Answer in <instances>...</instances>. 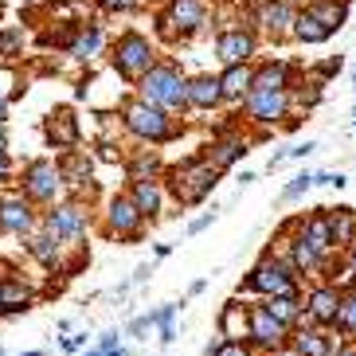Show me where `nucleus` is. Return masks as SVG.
I'll list each match as a JSON object with an SVG mask.
<instances>
[{"instance_id":"18","label":"nucleus","mask_w":356,"mask_h":356,"mask_svg":"<svg viewBox=\"0 0 356 356\" xmlns=\"http://www.w3.org/2000/svg\"><path fill=\"white\" fill-rule=\"evenodd\" d=\"M293 348H298L302 356H337L345 345H341L337 337H325V333H317V329H305V333L293 337Z\"/></svg>"},{"instance_id":"46","label":"nucleus","mask_w":356,"mask_h":356,"mask_svg":"<svg viewBox=\"0 0 356 356\" xmlns=\"http://www.w3.org/2000/svg\"><path fill=\"white\" fill-rule=\"evenodd\" d=\"M4 118H8V106H4V98H0V126H4Z\"/></svg>"},{"instance_id":"10","label":"nucleus","mask_w":356,"mask_h":356,"mask_svg":"<svg viewBox=\"0 0 356 356\" xmlns=\"http://www.w3.org/2000/svg\"><path fill=\"white\" fill-rule=\"evenodd\" d=\"M286 333H290V329H286L278 317L266 314V305H254V309H251V341L259 348H282L286 345Z\"/></svg>"},{"instance_id":"7","label":"nucleus","mask_w":356,"mask_h":356,"mask_svg":"<svg viewBox=\"0 0 356 356\" xmlns=\"http://www.w3.org/2000/svg\"><path fill=\"white\" fill-rule=\"evenodd\" d=\"M43 227H47V235L59 239V243H79L86 235V211L79 208V204H55V208L47 211Z\"/></svg>"},{"instance_id":"13","label":"nucleus","mask_w":356,"mask_h":356,"mask_svg":"<svg viewBox=\"0 0 356 356\" xmlns=\"http://www.w3.org/2000/svg\"><path fill=\"white\" fill-rule=\"evenodd\" d=\"M141 208L134 204V196H114L110 200V231H118V235H126V239H134L137 231H141Z\"/></svg>"},{"instance_id":"12","label":"nucleus","mask_w":356,"mask_h":356,"mask_svg":"<svg viewBox=\"0 0 356 356\" xmlns=\"http://www.w3.org/2000/svg\"><path fill=\"white\" fill-rule=\"evenodd\" d=\"M341 293L333 290V286H317L314 293H309V305H305V317L317 325H337V317H341Z\"/></svg>"},{"instance_id":"34","label":"nucleus","mask_w":356,"mask_h":356,"mask_svg":"<svg viewBox=\"0 0 356 356\" xmlns=\"http://www.w3.org/2000/svg\"><path fill=\"white\" fill-rule=\"evenodd\" d=\"M24 47V32L8 28V32H0V59H12V55H20Z\"/></svg>"},{"instance_id":"39","label":"nucleus","mask_w":356,"mask_h":356,"mask_svg":"<svg viewBox=\"0 0 356 356\" xmlns=\"http://www.w3.org/2000/svg\"><path fill=\"white\" fill-rule=\"evenodd\" d=\"M149 325H153V314H145V317H134L126 333H129V337H141V333H149Z\"/></svg>"},{"instance_id":"25","label":"nucleus","mask_w":356,"mask_h":356,"mask_svg":"<svg viewBox=\"0 0 356 356\" xmlns=\"http://www.w3.org/2000/svg\"><path fill=\"white\" fill-rule=\"evenodd\" d=\"M134 204L141 216H157L161 211V184L157 180H134Z\"/></svg>"},{"instance_id":"16","label":"nucleus","mask_w":356,"mask_h":356,"mask_svg":"<svg viewBox=\"0 0 356 356\" xmlns=\"http://www.w3.org/2000/svg\"><path fill=\"white\" fill-rule=\"evenodd\" d=\"M204 20H208L204 0H172V8H168V24H177L180 32H196Z\"/></svg>"},{"instance_id":"6","label":"nucleus","mask_w":356,"mask_h":356,"mask_svg":"<svg viewBox=\"0 0 356 356\" xmlns=\"http://www.w3.org/2000/svg\"><path fill=\"white\" fill-rule=\"evenodd\" d=\"M63 168L55 165V161H32V165L24 168V196L28 200H55L59 188H63Z\"/></svg>"},{"instance_id":"26","label":"nucleus","mask_w":356,"mask_h":356,"mask_svg":"<svg viewBox=\"0 0 356 356\" xmlns=\"http://www.w3.org/2000/svg\"><path fill=\"white\" fill-rule=\"evenodd\" d=\"M293 35H298V40L302 43H325L329 40V28H325L321 20H317L314 12H298V24H293Z\"/></svg>"},{"instance_id":"47","label":"nucleus","mask_w":356,"mask_h":356,"mask_svg":"<svg viewBox=\"0 0 356 356\" xmlns=\"http://www.w3.org/2000/svg\"><path fill=\"white\" fill-rule=\"evenodd\" d=\"M337 356H356V348H341V353H337Z\"/></svg>"},{"instance_id":"41","label":"nucleus","mask_w":356,"mask_h":356,"mask_svg":"<svg viewBox=\"0 0 356 356\" xmlns=\"http://www.w3.org/2000/svg\"><path fill=\"white\" fill-rule=\"evenodd\" d=\"M86 345V337L79 333V337H63V341H59V348H63V353H79V348Z\"/></svg>"},{"instance_id":"1","label":"nucleus","mask_w":356,"mask_h":356,"mask_svg":"<svg viewBox=\"0 0 356 356\" xmlns=\"http://www.w3.org/2000/svg\"><path fill=\"white\" fill-rule=\"evenodd\" d=\"M141 102L157 110H184L188 106V83L180 79L177 67H153L141 79Z\"/></svg>"},{"instance_id":"45","label":"nucleus","mask_w":356,"mask_h":356,"mask_svg":"<svg viewBox=\"0 0 356 356\" xmlns=\"http://www.w3.org/2000/svg\"><path fill=\"white\" fill-rule=\"evenodd\" d=\"M12 177V161H8V153H4V145H0V184Z\"/></svg>"},{"instance_id":"15","label":"nucleus","mask_w":356,"mask_h":356,"mask_svg":"<svg viewBox=\"0 0 356 356\" xmlns=\"http://www.w3.org/2000/svg\"><path fill=\"white\" fill-rule=\"evenodd\" d=\"M302 243H309L317 254H329L333 251V227H329V211H321V216H309V220L302 223Z\"/></svg>"},{"instance_id":"38","label":"nucleus","mask_w":356,"mask_h":356,"mask_svg":"<svg viewBox=\"0 0 356 356\" xmlns=\"http://www.w3.org/2000/svg\"><path fill=\"white\" fill-rule=\"evenodd\" d=\"M118 329H110V333H102V341H98V356H106V353H118Z\"/></svg>"},{"instance_id":"43","label":"nucleus","mask_w":356,"mask_h":356,"mask_svg":"<svg viewBox=\"0 0 356 356\" xmlns=\"http://www.w3.org/2000/svg\"><path fill=\"white\" fill-rule=\"evenodd\" d=\"M102 4H106L110 12H129V8H137L141 0H102Z\"/></svg>"},{"instance_id":"29","label":"nucleus","mask_w":356,"mask_h":356,"mask_svg":"<svg viewBox=\"0 0 356 356\" xmlns=\"http://www.w3.org/2000/svg\"><path fill=\"white\" fill-rule=\"evenodd\" d=\"M28 251H32L43 266H55V262H59V247H55V239L47 235V231H40V235L28 239Z\"/></svg>"},{"instance_id":"27","label":"nucleus","mask_w":356,"mask_h":356,"mask_svg":"<svg viewBox=\"0 0 356 356\" xmlns=\"http://www.w3.org/2000/svg\"><path fill=\"white\" fill-rule=\"evenodd\" d=\"M98 47H102V28H98V24H90V28H83V32H79V40L71 43V55H74V59H90Z\"/></svg>"},{"instance_id":"44","label":"nucleus","mask_w":356,"mask_h":356,"mask_svg":"<svg viewBox=\"0 0 356 356\" xmlns=\"http://www.w3.org/2000/svg\"><path fill=\"white\" fill-rule=\"evenodd\" d=\"M149 274H153V266H149V262H141V266L134 270V278H129V286H141V282L149 278Z\"/></svg>"},{"instance_id":"23","label":"nucleus","mask_w":356,"mask_h":356,"mask_svg":"<svg viewBox=\"0 0 356 356\" xmlns=\"http://www.w3.org/2000/svg\"><path fill=\"white\" fill-rule=\"evenodd\" d=\"M305 12H314L317 20L329 28V32H341V28H345V20H348V8H345V4H337V0H314Z\"/></svg>"},{"instance_id":"37","label":"nucleus","mask_w":356,"mask_h":356,"mask_svg":"<svg viewBox=\"0 0 356 356\" xmlns=\"http://www.w3.org/2000/svg\"><path fill=\"white\" fill-rule=\"evenodd\" d=\"M314 184H321V188H345L348 180L341 172H314Z\"/></svg>"},{"instance_id":"50","label":"nucleus","mask_w":356,"mask_h":356,"mask_svg":"<svg viewBox=\"0 0 356 356\" xmlns=\"http://www.w3.org/2000/svg\"><path fill=\"white\" fill-rule=\"evenodd\" d=\"M0 356H4V348H0Z\"/></svg>"},{"instance_id":"35","label":"nucleus","mask_w":356,"mask_h":356,"mask_svg":"<svg viewBox=\"0 0 356 356\" xmlns=\"http://www.w3.org/2000/svg\"><path fill=\"white\" fill-rule=\"evenodd\" d=\"M83 177H90V161H83L79 153H74L71 165L63 168V180H67V184H83Z\"/></svg>"},{"instance_id":"33","label":"nucleus","mask_w":356,"mask_h":356,"mask_svg":"<svg viewBox=\"0 0 356 356\" xmlns=\"http://www.w3.org/2000/svg\"><path fill=\"white\" fill-rule=\"evenodd\" d=\"M337 329H341V333H353V337H356V293H348L345 302H341V317H337Z\"/></svg>"},{"instance_id":"4","label":"nucleus","mask_w":356,"mask_h":356,"mask_svg":"<svg viewBox=\"0 0 356 356\" xmlns=\"http://www.w3.org/2000/svg\"><path fill=\"white\" fill-rule=\"evenodd\" d=\"M122 118H126V129L134 137H141V141H168V137L177 134L165 110H157V106H149V102H129Z\"/></svg>"},{"instance_id":"49","label":"nucleus","mask_w":356,"mask_h":356,"mask_svg":"<svg viewBox=\"0 0 356 356\" xmlns=\"http://www.w3.org/2000/svg\"><path fill=\"white\" fill-rule=\"evenodd\" d=\"M353 274H356V243H353Z\"/></svg>"},{"instance_id":"5","label":"nucleus","mask_w":356,"mask_h":356,"mask_svg":"<svg viewBox=\"0 0 356 356\" xmlns=\"http://www.w3.org/2000/svg\"><path fill=\"white\" fill-rule=\"evenodd\" d=\"M247 290L254 293H266V298H298V286H293V266H286V262L278 259H262L259 266L251 270V278H247Z\"/></svg>"},{"instance_id":"42","label":"nucleus","mask_w":356,"mask_h":356,"mask_svg":"<svg viewBox=\"0 0 356 356\" xmlns=\"http://www.w3.org/2000/svg\"><path fill=\"white\" fill-rule=\"evenodd\" d=\"M211 220H216V208H211V211H208V216H200V220H192V223H188V235H200V231L208 227V223H211Z\"/></svg>"},{"instance_id":"36","label":"nucleus","mask_w":356,"mask_h":356,"mask_svg":"<svg viewBox=\"0 0 356 356\" xmlns=\"http://www.w3.org/2000/svg\"><path fill=\"white\" fill-rule=\"evenodd\" d=\"M204 356H251V353H247V341H220V345H208Z\"/></svg>"},{"instance_id":"2","label":"nucleus","mask_w":356,"mask_h":356,"mask_svg":"<svg viewBox=\"0 0 356 356\" xmlns=\"http://www.w3.org/2000/svg\"><path fill=\"white\" fill-rule=\"evenodd\" d=\"M168 180H172V196H177L180 204H200V200L216 188L220 172L211 168L208 157H192V161H184V165L172 168V177Z\"/></svg>"},{"instance_id":"24","label":"nucleus","mask_w":356,"mask_h":356,"mask_svg":"<svg viewBox=\"0 0 356 356\" xmlns=\"http://www.w3.org/2000/svg\"><path fill=\"white\" fill-rule=\"evenodd\" d=\"M254 86L259 90H286L290 86V63H266L254 71Z\"/></svg>"},{"instance_id":"8","label":"nucleus","mask_w":356,"mask_h":356,"mask_svg":"<svg viewBox=\"0 0 356 356\" xmlns=\"http://www.w3.org/2000/svg\"><path fill=\"white\" fill-rule=\"evenodd\" d=\"M286 110H290V95L286 90H259V86H251V95H247V114L254 118V122H278V118H286Z\"/></svg>"},{"instance_id":"20","label":"nucleus","mask_w":356,"mask_h":356,"mask_svg":"<svg viewBox=\"0 0 356 356\" xmlns=\"http://www.w3.org/2000/svg\"><path fill=\"white\" fill-rule=\"evenodd\" d=\"M243 153H247V145H243L239 137H223V141H216V145L208 149V161H211L216 172H223V168H231Z\"/></svg>"},{"instance_id":"28","label":"nucleus","mask_w":356,"mask_h":356,"mask_svg":"<svg viewBox=\"0 0 356 356\" xmlns=\"http://www.w3.org/2000/svg\"><path fill=\"white\" fill-rule=\"evenodd\" d=\"M266 314L278 317V321L290 329V325L302 317V305H298V298H266Z\"/></svg>"},{"instance_id":"11","label":"nucleus","mask_w":356,"mask_h":356,"mask_svg":"<svg viewBox=\"0 0 356 356\" xmlns=\"http://www.w3.org/2000/svg\"><path fill=\"white\" fill-rule=\"evenodd\" d=\"M216 55H220L227 67L247 63V59L254 55V35L243 32V28H231V32H223L220 40H216Z\"/></svg>"},{"instance_id":"3","label":"nucleus","mask_w":356,"mask_h":356,"mask_svg":"<svg viewBox=\"0 0 356 356\" xmlns=\"http://www.w3.org/2000/svg\"><path fill=\"white\" fill-rule=\"evenodd\" d=\"M114 67L122 79H145L149 71H153V47H149L145 35H137V32H126L122 40H118L114 47Z\"/></svg>"},{"instance_id":"9","label":"nucleus","mask_w":356,"mask_h":356,"mask_svg":"<svg viewBox=\"0 0 356 356\" xmlns=\"http://www.w3.org/2000/svg\"><path fill=\"white\" fill-rule=\"evenodd\" d=\"M32 227H35V211L28 204V196L0 200V231H8V235H32Z\"/></svg>"},{"instance_id":"17","label":"nucleus","mask_w":356,"mask_h":356,"mask_svg":"<svg viewBox=\"0 0 356 356\" xmlns=\"http://www.w3.org/2000/svg\"><path fill=\"white\" fill-rule=\"evenodd\" d=\"M223 102V86L220 79H211V74H196L188 83V106H200V110H211V106Z\"/></svg>"},{"instance_id":"14","label":"nucleus","mask_w":356,"mask_h":356,"mask_svg":"<svg viewBox=\"0 0 356 356\" xmlns=\"http://www.w3.org/2000/svg\"><path fill=\"white\" fill-rule=\"evenodd\" d=\"M259 24L270 35H286V32H293L298 12H293L290 0H266V4H262V12H259Z\"/></svg>"},{"instance_id":"19","label":"nucleus","mask_w":356,"mask_h":356,"mask_svg":"<svg viewBox=\"0 0 356 356\" xmlns=\"http://www.w3.org/2000/svg\"><path fill=\"white\" fill-rule=\"evenodd\" d=\"M220 86H223V98H247L254 86V71L247 63L239 67H227V71L220 74Z\"/></svg>"},{"instance_id":"40","label":"nucleus","mask_w":356,"mask_h":356,"mask_svg":"<svg viewBox=\"0 0 356 356\" xmlns=\"http://www.w3.org/2000/svg\"><path fill=\"white\" fill-rule=\"evenodd\" d=\"M153 168H157V161L141 157V161H134V165H129V172H134V177H145V172H153Z\"/></svg>"},{"instance_id":"21","label":"nucleus","mask_w":356,"mask_h":356,"mask_svg":"<svg viewBox=\"0 0 356 356\" xmlns=\"http://www.w3.org/2000/svg\"><path fill=\"white\" fill-rule=\"evenodd\" d=\"M325 211H329V208H325ZM329 227H333V247L356 243V211H353V208H337V211H329Z\"/></svg>"},{"instance_id":"51","label":"nucleus","mask_w":356,"mask_h":356,"mask_svg":"<svg viewBox=\"0 0 356 356\" xmlns=\"http://www.w3.org/2000/svg\"><path fill=\"white\" fill-rule=\"evenodd\" d=\"M0 309H4V302H0Z\"/></svg>"},{"instance_id":"48","label":"nucleus","mask_w":356,"mask_h":356,"mask_svg":"<svg viewBox=\"0 0 356 356\" xmlns=\"http://www.w3.org/2000/svg\"><path fill=\"white\" fill-rule=\"evenodd\" d=\"M106 356H129V353H126V348H118V353H106Z\"/></svg>"},{"instance_id":"31","label":"nucleus","mask_w":356,"mask_h":356,"mask_svg":"<svg viewBox=\"0 0 356 356\" xmlns=\"http://www.w3.org/2000/svg\"><path fill=\"white\" fill-rule=\"evenodd\" d=\"M293 266H298V270H317V266H325V259L309 247V243L298 239L293 243Z\"/></svg>"},{"instance_id":"32","label":"nucleus","mask_w":356,"mask_h":356,"mask_svg":"<svg viewBox=\"0 0 356 356\" xmlns=\"http://www.w3.org/2000/svg\"><path fill=\"white\" fill-rule=\"evenodd\" d=\"M314 188V172H298V177L290 180L282 188V204H290V200H298V196H305V192Z\"/></svg>"},{"instance_id":"30","label":"nucleus","mask_w":356,"mask_h":356,"mask_svg":"<svg viewBox=\"0 0 356 356\" xmlns=\"http://www.w3.org/2000/svg\"><path fill=\"white\" fill-rule=\"evenodd\" d=\"M172 317H177V305H161V309H153V325L161 329V345H172V341H177V325H172Z\"/></svg>"},{"instance_id":"22","label":"nucleus","mask_w":356,"mask_h":356,"mask_svg":"<svg viewBox=\"0 0 356 356\" xmlns=\"http://www.w3.org/2000/svg\"><path fill=\"white\" fill-rule=\"evenodd\" d=\"M47 137H51L55 145L71 149L74 141H79V126H74L71 110H59V114H51V122H47Z\"/></svg>"}]
</instances>
